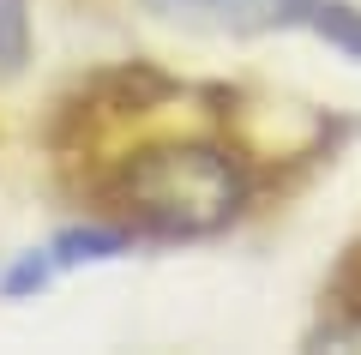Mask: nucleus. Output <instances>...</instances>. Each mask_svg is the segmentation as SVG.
<instances>
[{
    "instance_id": "2",
    "label": "nucleus",
    "mask_w": 361,
    "mask_h": 355,
    "mask_svg": "<svg viewBox=\"0 0 361 355\" xmlns=\"http://www.w3.org/2000/svg\"><path fill=\"white\" fill-rule=\"evenodd\" d=\"M163 13L223 18V25H319L331 0H157Z\"/></svg>"
},
{
    "instance_id": "3",
    "label": "nucleus",
    "mask_w": 361,
    "mask_h": 355,
    "mask_svg": "<svg viewBox=\"0 0 361 355\" xmlns=\"http://www.w3.org/2000/svg\"><path fill=\"white\" fill-rule=\"evenodd\" d=\"M133 241H139V235H127V229H73V235H61L49 253H54V265H78V259H115V253H127Z\"/></svg>"
},
{
    "instance_id": "4",
    "label": "nucleus",
    "mask_w": 361,
    "mask_h": 355,
    "mask_svg": "<svg viewBox=\"0 0 361 355\" xmlns=\"http://www.w3.org/2000/svg\"><path fill=\"white\" fill-rule=\"evenodd\" d=\"M25 54V0H0V66Z\"/></svg>"
},
{
    "instance_id": "1",
    "label": "nucleus",
    "mask_w": 361,
    "mask_h": 355,
    "mask_svg": "<svg viewBox=\"0 0 361 355\" xmlns=\"http://www.w3.org/2000/svg\"><path fill=\"white\" fill-rule=\"evenodd\" d=\"M241 169L217 151V145H169V151H145L121 181L133 223L145 235H211L217 223H229L241 211Z\"/></svg>"
}]
</instances>
